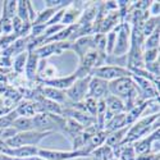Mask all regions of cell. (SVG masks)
Masks as SVG:
<instances>
[{
    "mask_svg": "<svg viewBox=\"0 0 160 160\" xmlns=\"http://www.w3.org/2000/svg\"><path fill=\"white\" fill-rule=\"evenodd\" d=\"M128 128H129V126L123 127L121 129H117V131H113V132H109L108 136H106V140H105V145L109 146L112 149L118 148V146L122 143V141L124 140Z\"/></svg>",
    "mask_w": 160,
    "mask_h": 160,
    "instance_id": "9a60e30c",
    "label": "cell"
},
{
    "mask_svg": "<svg viewBox=\"0 0 160 160\" xmlns=\"http://www.w3.org/2000/svg\"><path fill=\"white\" fill-rule=\"evenodd\" d=\"M90 76L104 79V81H106V82H112V81H115V79H118V78L131 77L132 73L127 68H123V67L104 64V65L96 67V68L92 69Z\"/></svg>",
    "mask_w": 160,
    "mask_h": 160,
    "instance_id": "3957f363",
    "label": "cell"
},
{
    "mask_svg": "<svg viewBox=\"0 0 160 160\" xmlns=\"http://www.w3.org/2000/svg\"><path fill=\"white\" fill-rule=\"evenodd\" d=\"M12 127L14 128L18 133L19 132H28V131H35L33 127V119L32 117H18L14 122H13Z\"/></svg>",
    "mask_w": 160,
    "mask_h": 160,
    "instance_id": "e0dca14e",
    "label": "cell"
},
{
    "mask_svg": "<svg viewBox=\"0 0 160 160\" xmlns=\"http://www.w3.org/2000/svg\"><path fill=\"white\" fill-rule=\"evenodd\" d=\"M37 156L45 160H73L79 158H90L82 150L64 151V150H50V149H38Z\"/></svg>",
    "mask_w": 160,
    "mask_h": 160,
    "instance_id": "8992f818",
    "label": "cell"
},
{
    "mask_svg": "<svg viewBox=\"0 0 160 160\" xmlns=\"http://www.w3.org/2000/svg\"><path fill=\"white\" fill-rule=\"evenodd\" d=\"M123 127H127V117H126V113H122V114H118V115H114L112 117L108 122L105 123V127H104V131L106 132H113V131H117V129H121Z\"/></svg>",
    "mask_w": 160,
    "mask_h": 160,
    "instance_id": "2e32d148",
    "label": "cell"
},
{
    "mask_svg": "<svg viewBox=\"0 0 160 160\" xmlns=\"http://www.w3.org/2000/svg\"><path fill=\"white\" fill-rule=\"evenodd\" d=\"M72 2L71 0H46L45 2V8H51V9H64L67 8Z\"/></svg>",
    "mask_w": 160,
    "mask_h": 160,
    "instance_id": "d4e9b609",
    "label": "cell"
},
{
    "mask_svg": "<svg viewBox=\"0 0 160 160\" xmlns=\"http://www.w3.org/2000/svg\"><path fill=\"white\" fill-rule=\"evenodd\" d=\"M77 79V76L74 74V72L69 76H64V77H54V78H48V79H37L36 82H38L42 86H48V87H52L57 90H62L65 91L67 88H69L74 81Z\"/></svg>",
    "mask_w": 160,
    "mask_h": 160,
    "instance_id": "9c48e42d",
    "label": "cell"
},
{
    "mask_svg": "<svg viewBox=\"0 0 160 160\" xmlns=\"http://www.w3.org/2000/svg\"><path fill=\"white\" fill-rule=\"evenodd\" d=\"M159 10H160V3L159 2H151L148 13L149 17H159Z\"/></svg>",
    "mask_w": 160,
    "mask_h": 160,
    "instance_id": "f1b7e54d",
    "label": "cell"
},
{
    "mask_svg": "<svg viewBox=\"0 0 160 160\" xmlns=\"http://www.w3.org/2000/svg\"><path fill=\"white\" fill-rule=\"evenodd\" d=\"M7 19H13L17 16V2L16 0H7L3 3L2 8V14Z\"/></svg>",
    "mask_w": 160,
    "mask_h": 160,
    "instance_id": "44dd1931",
    "label": "cell"
},
{
    "mask_svg": "<svg viewBox=\"0 0 160 160\" xmlns=\"http://www.w3.org/2000/svg\"><path fill=\"white\" fill-rule=\"evenodd\" d=\"M27 57H28V51H23V52H21V54L14 57V59H13V62H12V68H13V72H14L16 74H22L24 72Z\"/></svg>",
    "mask_w": 160,
    "mask_h": 160,
    "instance_id": "d6986e66",
    "label": "cell"
},
{
    "mask_svg": "<svg viewBox=\"0 0 160 160\" xmlns=\"http://www.w3.org/2000/svg\"><path fill=\"white\" fill-rule=\"evenodd\" d=\"M71 50H73L78 58H83L87 52L95 50V44H94V35H88L79 37L74 41L71 42Z\"/></svg>",
    "mask_w": 160,
    "mask_h": 160,
    "instance_id": "30bf717a",
    "label": "cell"
},
{
    "mask_svg": "<svg viewBox=\"0 0 160 160\" xmlns=\"http://www.w3.org/2000/svg\"><path fill=\"white\" fill-rule=\"evenodd\" d=\"M17 131L13 128V127H8V128H4V129H2L0 131V140L2 141H8V140H10L12 137H14L16 135H17Z\"/></svg>",
    "mask_w": 160,
    "mask_h": 160,
    "instance_id": "83f0119b",
    "label": "cell"
},
{
    "mask_svg": "<svg viewBox=\"0 0 160 160\" xmlns=\"http://www.w3.org/2000/svg\"><path fill=\"white\" fill-rule=\"evenodd\" d=\"M145 71L150 73L151 76L159 78V74H160V64H159V60H155V62H151V63H145L143 65Z\"/></svg>",
    "mask_w": 160,
    "mask_h": 160,
    "instance_id": "4316f807",
    "label": "cell"
},
{
    "mask_svg": "<svg viewBox=\"0 0 160 160\" xmlns=\"http://www.w3.org/2000/svg\"><path fill=\"white\" fill-rule=\"evenodd\" d=\"M16 112L19 117H33L35 114L40 113V108L36 101L22 99L16 106Z\"/></svg>",
    "mask_w": 160,
    "mask_h": 160,
    "instance_id": "5bb4252c",
    "label": "cell"
},
{
    "mask_svg": "<svg viewBox=\"0 0 160 160\" xmlns=\"http://www.w3.org/2000/svg\"><path fill=\"white\" fill-rule=\"evenodd\" d=\"M159 133H160V129H156V131L151 132L150 135L140 138V140L136 141L135 143H132L133 150H135L136 155H142V154H149V152H151V149H152L154 142H155L156 140H159Z\"/></svg>",
    "mask_w": 160,
    "mask_h": 160,
    "instance_id": "8fae6325",
    "label": "cell"
},
{
    "mask_svg": "<svg viewBox=\"0 0 160 160\" xmlns=\"http://www.w3.org/2000/svg\"><path fill=\"white\" fill-rule=\"evenodd\" d=\"M105 105H106V112H105V123L114 115L126 113V105L124 102L113 95H109L105 99Z\"/></svg>",
    "mask_w": 160,
    "mask_h": 160,
    "instance_id": "7c38bea8",
    "label": "cell"
},
{
    "mask_svg": "<svg viewBox=\"0 0 160 160\" xmlns=\"http://www.w3.org/2000/svg\"><path fill=\"white\" fill-rule=\"evenodd\" d=\"M142 59H143V63H151V62L159 60V49L143 50L142 51Z\"/></svg>",
    "mask_w": 160,
    "mask_h": 160,
    "instance_id": "484cf974",
    "label": "cell"
},
{
    "mask_svg": "<svg viewBox=\"0 0 160 160\" xmlns=\"http://www.w3.org/2000/svg\"><path fill=\"white\" fill-rule=\"evenodd\" d=\"M67 50H71V41L45 44L42 46H40L38 49H36L35 52L40 59H49L52 55H62Z\"/></svg>",
    "mask_w": 160,
    "mask_h": 160,
    "instance_id": "52a82bcc",
    "label": "cell"
},
{
    "mask_svg": "<svg viewBox=\"0 0 160 160\" xmlns=\"http://www.w3.org/2000/svg\"><path fill=\"white\" fill-rule=\"evenodd\" d=\"M158 27H160L159 26V17H149L142 23V27H141L143 37L146 38L148 36H150Z\"/></svg>",
    "mask_w": 160,
    "mask_h": 160,
    "instance_id": "ffe728a7",
    "label": "cell"
},
{
    "mask_svg": "<svg viewBox=\"0 0 160 160\" xmlns=\"http://www.w3.org/2000/svg\"><path fill=\"white\" fill-rule=\"evenodd\" d=\"M90 79H91V76H87V77H83V78H77L74 81V83L69 88H67L64 91L65 96L68 98V100L72 104L82 102L87 98Z\"/></svg>",
    "mask_w": 160,
    "mask_h": 160,
    "instance_id": "5b68a950",
    "label": "cell"
},
{
    "mask_svg": "<svg viewBox=\"0 0 160 160\" xmlns=\"http://www.w3.org/2000/svg\"><path fill=\"white\" fill-rule=\"evenodd\" d=\"M50 132H37V131H28V132H19L14 137L5 141L10 148H21V146H36L41 143L42 140L51 136Z\"/></svg>",
    "mask_w": 160,
    "mask_h": 160,
    "instance_id": "7a4b0ae2",
    "label": "cell"
},
{
    "mask_svg": "<svg viewBox=\"0 0 160 160\" xmlns=\"http://www.w3.org/2000/svg\"><path fill=\"white\" fill-rule=\"evenodd\" d=\"M38 60L40 58L36 55L35 51H28L27 62L24 67V77L27 78L28 82H36L37 81V69H38Z\"/></svg>",
    "mask_w": 160,
    "mask_h": 160,
    "instance_id": "4fadbf2b",
    "label": "cell"
},
{
    "mask_svg": "<svg viewBox=\"0 0 160 160\" xmlns=\"http://www.w3.org/2000/svg\"><path fill=\"white\" fill-rule=\"evenodd\" d=\"M17 104H18V102L13 101V100L2 98V99H0V117H3V115H5V114L10 113L12 110H14L16 106H17Z\"/></svg>",
    "mask_w": 160,
    "mask_h": 160,
    "instance_id": "cb8c5ba5",
    "label": "cell"
},
{
    "mask_svg": "<svg viewBox=\"0 0 160 160\" xmlns=\"http://www.w3.org/2000/svg\"><path fill=\"white\" fill-rule=\"evenodd\" d=\"M159 42H160V27H158L150 36H148L143 40L142 51L151 50V49H159Z\"/></svg>",
    "mask_w": 160,
    "mask_h": 160,
    "instance_id": "ac0fdd59",
    "label": "cell"
},
{
    "mask_svg": "<svg viewBox=\"0 0 160 160\" xmlns=\"http://www.w3.org/2000/svg\"><path fill=\"white\" fill-rule=\"evenodd\" d=\"M18 117H19V115L17 114L16 109L12 110V112L8 113V114H5V115H3V117H0V131L4 129V128H8V127H12L13 122H14Z\"/></svg>",
    "mask_w": 160,
    "mask_h": 160,
    "instance_id": "603a6c76",
    "label": "cell"
},
{
    "mask_svg": "<svg viewBox=\"0 0 160 160\" xmlns=\"http://www.w3.org/2000/svg\"><path fill=\"white\" fill-rule=\"evenodd\" d=\"M129 46H131V26L127 22H122L117 32L115 44L112 55L115 57L127 55L129 51Z\"/></svg>",
    "mask_w": 160,
    "mask_h": 160,
    "instance_id": "277c9868",
    "label": "cell"
},
{
    "mask_svg": "<svg viewBox=\"0 0 160 160\" xmlns=\"http://www.w3.org/2000/svg\"><path fill=\"white\" fill-rule=\"evenodd\" d=\"M159 119H160L159 113H155V114H150V115H145L143 118L136 121L132 126H129L127 135L121 145H132L136 141H138L140 138L148 136L151 132L159 129Z\"/></svg>",
    "mask_w": 160,
    "mask_h": 160,
    "instance_id": "6da1fadb",
    "label": "cell"
},
{
    "mask_svg": "<svg viewBox=\"0 0 160 160\" xmlns=\"http://www.w3.org/2000/svg\"><path fill=\"white\" fill-rule=\"evenodd\" d=\"M109 94V82L104 81V79L91 77L90 83H88V92L87 98L95 99V100H104L106 99Z\"/></svg>",
    "mask_w": 160,
    "mask_h": 160,
    "instance_id": "ba28073f",
    "label": "cell"
},
{
    "mask_svg": "<svg viewBox=\"0 0 160 160\" xmlns=\"http://www.w3.org/2000/svg\"><path fill=\"white\" fill-rule=\"evenodd\" d=\"M17 17L23 23H30L27 0H19V2H17Z\"/></svg>",
    "mask_w": 160,
    "mask_h": 160,
    "instance_id": "7402d4cb",
    "label": "cell"
}]
</instances>
